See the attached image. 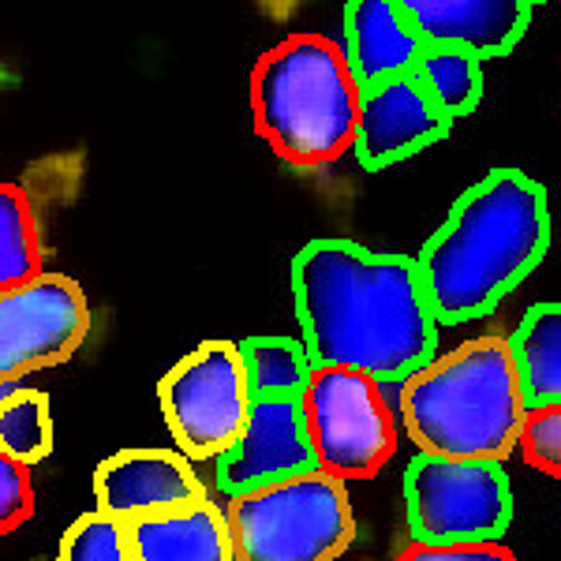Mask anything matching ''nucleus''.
<instances>
[{"label": "nucleus", "mask_w": 561, "mask_h": 561, "mask_svg": "<svg viewBox=\"0 0 561 561\" xmlns=\"http://www.w3.org/2000/svg\"><path fill=\"white\" fill-rule=\"evenodd\" d=\"M90 300L76 277L45 274L0 293V389L12 393L34 370L60 367L90 337Z\"/></svg>", "instance_id": "obj_9"}, {"label": "nucleus", "mask_w": 561, "mask_h": 561, "mask_svg": "<svg viewBox=\"0 0 561 561\" xmlns=\"http://www.w3.org/2000/svg\"><path fill=\"white\" fill-rule=\"evenodd\" d=\"M251 124L285 165L314 173L356 147L359 98L345 45L325 34H288L251 68Z\"/></svg>", "instance_id": "obj_4"}, {"label": "nucleus", "mask_w": 561, "mask_h": 561, "mask_svg": "<svg viewBox=\"0 0 561 561\" xmlns=\"http://www.w3.org/2000/svg\"><path fill=\"white\" fill-rule=\"evenodd\" d=\"M520 460L536 472L561 479V404L528 409L520 427Z\"/></svg>", "instance_id": "obj_22"}, {"label": "nucleus", "mask_w": 561, "mask_h": 561, "mask_svg": "<svg viewBox=\"0 0 561 561\" xmlns=\"http://www.w3.org/2000/svg\"><path fill=\"white\" fill-rule=\"evenodd\" d=\"M393 561H517L502 539H483V542H409V547L397 550Z\"/></svg>", "instance_id": "obj_24"}, {"label": "nucleus", "mask_w": 561, "mask_h": 561, "mask_svg": "<svg viewBox=\"0 0 561 561\" xmlns=\"http://www.w3.org/2000/svg\"><path fill=\"white\" fill-rule=\"evenodd\" d=\"M404 517L415 542L502 539L513 524V483L497 460L420 454L404 468Z\"/></svg>", "instance_id": "obj_8"}, {"label": "nucleus", "mask_w": 561, "mask_h": 561, "mask_svg": "<svg viewBox=\"0 0 561 561\" xmlns=\"http://www.w3.org/2000/svg\"><path fill=\"white\" fill-rule=\"evenodd\" d=\"M237 561H337L356 542L348 483L307 472L225 502Z\"/></svg>", "instance_id": "obj_5"}, {"label": "nucleus", "mask_w": 561, "mask_h": 561, "mask_svg": "<svg viewBox=\"0 0 561 561\" xmlns=\"http://www.w3.org/2000/svg\"><path fill=\"white\" fill-rule=\"evenodd\" d=\"M300 404L319 472L341 483H364L397 457V412L378 378L352 367H314Z\"/></svg>", "instance_id": "obj_6"}, {"label": "nucleus", "mask_w": 561, "mask_h": 561, "mask_svg": "<svg viewBox=\"0 0 561 561\" xmlns=\"http://www.w3.org/2000/svg\"><path fill=\"white\" fill-rule=\"evenodd\" d=\"M427 49L468 53L479 65L513 53L531 23L528 0H401Z\"/></svg>", "instance_id": "obj_13"}, {"label": "nucleus", "mask_w": 561, "mask_h": 561, "mask_svg": "<svg viewBox=\"0 0 561 561\" xmlns=\"http://www.w3.org/2000/svg\"><path fill=\"white\" fill-rule=\"evenodd\" d=\"M135 561H237L229 517L217 502L128 524Z\"/></svg>", "instance_id": "obj_15"}, {"label": "nucleus", "mask_w": 561, "mask_h": 561, "mask_svg": "<svg viewBox=\"0 0 561 561\" xmlns=\"http://www.w3.org/2000/svg\"><path fill=\"white\" fill-rule=\"evenodd\" d=\"M45 274V240L34 195L26 184L8 180L0 187V293L31 285Z\"/></svg>", "instance_id": "obj_17"}, {"label": "nucleus", "mask_w": 561, "mask_h": 561, "mask_svg": "<svg viewBox=\"0 0 561 561\" xmlns=\"http://www.w3.org/2000/svg\"><path fill=\"white\" fill-rule=\"evenodd\" d=\"M513 367L528 409L561 404V304H536L510 337Z\"/></svg>", "instance_id": "obj_16"}, {"label": "nucleus", "mask_w": 561, "mask_h": 561, "mask_svg": "<svg viewBox=\"0 0 561 561\" xmlns=\"http://www.w3.org/2000/svg\"><path fill=\"white\" fill-rule=\"evenodd\" d=\"M57 561H135L128 524L108 517L102 510L83 513L60 536Z\"/></svg>", "instance_id": "obj_21"}, {"label": "nucleus", "mask_w": 561, "mask_h": 561, "mask_svg": "<svg viewBox=\"0 0 561 561\" xmlns=\"http://www.w3.org/2000/svg\"><path fill=\"white\" fill-rule=\"evenodd\" d=\"M307 472H319V460L307 438L300 397H262L251 404L240 442L217 457L214 483L225 497H232Z\"/></svg>", "instance_id": "obj_10"}, {"label": "nucleus", "mask_w": 561, "mask_h": 561, "mask_svg": "<svg viewBox=\"0 0 561 561\" xmlns=\"http://www.w3.org/2000/svg\"><path fill=\"white\" fill-rule=\"evenodd\" d=\"M158 404L176 449L192 460H217L240 442L251 415V386L240 345L203 341L158 382Z\"/></svg>", "instance_id": "obj_7"}, {"label": "nucleus", "mask_w": 561, "mask_h": 561, "mask_svg": "<svg viewBox=\"0 0 561 561\" xmlns=\"http://www.w3.org/2000/svg\"><path fill=\"white\" fill-rule=\"evenodd\" d=\"M53 454V409L42 389H12L0 404V457L34 468Z\"/></svg>", "instance_id": "obj_19"}, {"label": "nucleus", "mask_w": 561, "mask_h": 561, "mask_svg": "<svg viewBox=\"0 0 561 561\" xmlns=\"http://www.w3.org/2000/svg\"><path fill=\"white\" fill-rule=\"evenodd\" d=\"M550 251V198L520 169H491L415 255L438 325L491 314Z\"/></svg>", "instance_id": "obj_2"}, {"label": "nucleus", "mask_w": 561, "mask_h": 561, "mask_svg": "<svg viewBox=\"0 0 561 561\" xmlns=\"http://www.w3.org/2000/svg\"><path fill=\"white\" fill-rule=\"evenodd\" d=\"M454 128L438 102L423 90L415 76H397L378 87H364L356 124V158L367 173L409 161L412 153L442 142Z\"/></svg>", "instance_id": "obj_12"}, {"label": "nucleus", "mask_w": 561, "mask_h": 561, "mask_svg": "<svg viewBox=\"0 0 561 561\" xmlns=\"http://www.w3.org/2000/svg\"><path fill=\"white\" fill-rule=\"evenodd\" d=\"M34 483L31 468L12 457H0V531L12 536L26 520H34Z\"/></svg>", "instance_id": "obj_23"}, {"label": "nucleus", "mask_w": 561, "mask_h": 561, "mask_svg": "<svg viewBox=\"0 0 561 561\" xmlns=\"http://www.w3.org/2000/svg\"><path fill=\"white\" fill-rule=\"evenodd\" d=\"M423 49L427 45L404 15L401 0H352L345 4V57L359 87L412 76Z\"/></svg>", "instance_id": "obj_14"}, {"label": "nucleus", "mask_w": 561, "mask_h": 561, "mask_svg": "<svg viewBox=\"0 0 561 561\" xmlns=\"http://www.w3.org/2000/svg\"><path fill=\"white\" fill-rule=\"evenodd\" d=\"M94 502L108 517L135 524L206 502L195 460L180 449H121L94 468Z\"/></svg>", "instance_id": "obj_11"}, {"label": "nucleus", "mask_w": 561, "mask_h": 561, "mask_svg": "<svg viewBox=\"0 0 561 561\" xmlns=\"http://www.w3.org/2000/svg\"><path fill=\"white\" fill-rule=\"evenodd\" d=\"M423 90L438 102L449 121L472 116L483 102V65L468 53L454 49H423L420 65L412 71Z\"/></svg>", "instance_id": "obj_20"}, {"label": "nucleus", "mask_w": 561, "mask_h": 561, "mask_svg": "<svg viewBox=\"0 0 561 561\" xmlns=\"http://www.w3.org/2000/svg\"><path fill=\"white\" fill-rule=\"evenodd\" d=\"M251 397H304L314 375V359L296 337H248L240 341Z\"/></svg>", "instance_id": "obj_18"}, {"label": "nucleus", "mask_w": 561, "mask_h": 561, "mask_svg": "<svg viewBox=\"0 0 561 561\" xmlns=\"http://www.w3.org/2000/svg\"><path fill=\"white\" fill-rule=\"evenodd\" d=\"M293 307L314 367L404 382L438 356V319L412 255L311 240L293 259Z\"/></svg>", "instance_id": "obj_1"}, {"label": "nucleus", "mask_w": 561, "mask_h": 561, "mask_svg": "<svg viewBox=\"0 0 561 561\" xmlns=\"http://www.w3.org/2000/svg\"><path fill=\"white\" fill-rule=\"evenodd\" d=\"M524 404L505 333H483L412 370L397 393V420L420 454L497 460L520 446Z\"/></svg>", "instance_id": "obj_3"}]
</instances>
